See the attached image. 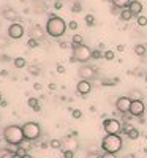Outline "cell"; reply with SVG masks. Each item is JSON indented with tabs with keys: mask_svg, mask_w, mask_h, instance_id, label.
Returning a JSON list of instances; mask_svg holds the SVG:
<instances>
[{
	"mask_svg": "<svg viewBox=\"0 0 147 158\" xmlns=\"http://www.w3.org/2000/svg\"><path fill=\"white\" fill-rule=\"evenodd\" d=\"M13 63H15L16 68H24L25 65H27V60H25L24 57H16L15 60H13Z\"/></svg>",
	"mask_w": 147,
	"mask_h": 158,
	"instance_id": "7402d4cb",
	"label": "cell"
},
{
	"mask_svg": "<svg viewBox=\"0 0 147 158\" xmlns=\"http://www.w3.org/2000/svg\"><path fill=\"white\" fill-rule=\"evenodd\" d=\"M101 158H117V155L116 153H111V152H103Z\"/></svg>",
	"mask_w": 147,
	"mask_h": 158,
	"instance_id": "8d00e7d4",
	"label": "cell"
},
{
	"mask_svg": "<svg viewBox=\"0 0 147 158\" xmlns=\"http://www.w3.org/2000/svg\"><path fill=\"white\" fill-rule=\"evenodd\" d=\"M48 146H49V144H46V142H43V144H41V146H40V147H41V149H46Z\"/></svg>",
	"mask_w": 147,
	"mask_h": 158,
	"instance_id": "7dc6e473",
	"label": "cell"
},
{
	"mask_svg": "<svg viewBox=\"0 0 147 158\" xmlns=\"http://www.w3.org/2000/svg\"><path fill=\"white\" fill-rule=\"evenodd\" d=\"M3 139L8 146H21L24 142V133L22 127L19 125H8L3 128Z\"/></svg>",
	"mask_w": 147,
	"mask_h": 158,
	"instance_id": "6da1fadb",
	"label": "cell"
},
{
	"mask_svg": "<svg viewBox=\"0 0 147 158\" xmlns=\"http://www.w3.org/2000/svg\"><path fill=\"white\" fill-rule=\"evenodd\" d=\"M133 16H135V15H133V13H131V10L127 6V8H122V10H120V15H119V18L120 19H122L124 22H128Z\"/></svg>",
	"mask_w": 147,
	"mask_h": 158,
	"instance_id": "2e32d148",
	"label": "cell"
},
{
	"mask_svg": "<svg viewBox=\"0 0 147 158\" xmlns=\"http://www.w3.org/2000/svg\"><path fill=\"white\" fill-rule=\"evenodd\" d=\"M22 133L27 141H35L41 136V127L36 122H25L22 125Z\"/></svg>",
	"mask_w": 147,
	"mask_h": 158,
	"instance_id": "5b68a950",
	"label": "cell"
},
{
	"mask_svg": "<svg viewBox=\"0 0 147 158\" xmlns=\"http://www.w3.org/2000/svg\"><path fill=\"white\" fill-rule=\"evenodd\" d=\"M124 147V141L119 135H106L101 139V149L103 152H111V153H117Z\"/></svg>",
	"mask_w": 147,
	"mask_h": 158,
	"instance_id": "3957f363",
	"label": "cell"
},
{
	"mask_svg": "<svg viewBox=\"0 0 147 158\" xmlns=\"http://www.w3.org/2000/svg\"><path fill=\"white\" fill-rule=\"evenodd\" d=\"M22 158H33V156H32V155H29V153H25V155H24Z\"/></svg>",
	"mask_w": 147,
	"mask_h": 158,
	"instance_id": "c3c4849f",
	"label": "cell"
},
{
	"mask_svg": "<svg viewBox=\"0 0 147 158\" xmlns=\"http://www.w3.org/2000/svg\"><path fill=\"white\" fill-rule=\"evenodd\" d=\"M81 43H84L82 35H73V38H71V44H81Z\"/></svg>",
	"mask_w": 147,
	"mask_h": 158,
	"instance_id": "83f0119b",
	"label": "cell"
},
{
	"mask_svg": "<svg viewBox=\"0 0 147 158\" xmlns=\"http://www.w3.org/2000/svg\"><path fill=\"white\" fill-rule=\"evenodd\" d=\"M130 104H131V98L130 97H120L116 101V109L120 114H127V112H130Z\"/></svg>",
	"mask_w": 147,
	"mask_h": 158,
	"instance_id": "30bf717a",
	"label": "cell"
},
{
	"mask_svg": "<svg viewBox=\"0 0 147 158\" xmlns=\"http://www.w3.org/2000/svg\"><path fill=\"white\" fill-rule=\"evenodd\" d=\"M78 74H79L81 79H87V81H90V79L97 77V70L93 67H90V65H84L82 63L81 67H79V70H78Z\"/></svg>",
	"mask_w": 147,
	"mask_h": 158,
	"instance_id": "ba28073f",
	"label": "cell"
},
{
	"mask_svg": "<svg viewBox=\"0 0 147 158\" xmlns=\"http://www.w3.org/2000/svg\"><path fill=\"white\" fill-rule=\"evenodd\" d=\"M84 21H86V24L89 25V27H93V25H95V16L93 15H86Z\"/></svg>",
	"mask_w": 147,
	"mask_h": 158,
	"instance_id": "484cf974",
	"label": "cell"
},
{
	"mask_svg": "<svg viewBox=\"0 0 147 158\" xmlns=\"http://www.w3.org/2000/svg\"><path fill=\"white\" fill-rule=\"evenodd\" d=\"M111 2H112V5H116V6H119L120 10H122V8H127L130 5L131 0H111Z\"/></svg>",
	"mask_w": 147,
	"mask_h": 158,
	"instance_id": "44dd1931",
	"label": "cell"
},
{
	"mask_svg": "<svg viewBox=\"0 0 147 158\" xmlns=\"http://www.w3.org/2000/svg\"><path fill=\"white\" fill-rule=\"evenodd\" d=\"M125 135H127L130 139L135 141V139H138V138H139V130H136V128H128V130L125 131Z\"/></svg>",
	"mask_w": 147,
	"mask_h": 158,
	"instance_id": "ffe728a7",
	"label": "cell"
},
{
	"mask_svg": "<svg viewBox=\"0 0 147 158\" xmlns=\"http://www.w3.org/2000/svg\"><path fill=\"white\" fill-rule=\"evenodd\" d=\"M27 104H29V106H30L35 112H38V111H40V103H38V100H36V98H29Z\"/></svg>",
	"mask_w": 147,
	"mask_h": 158,
	"instance_id": "603a6c76",
	"label": "cell"
},
{
	"mask_svg": "<svg viewBox=\"0 0 147 158\" xmlns=\"http://www.w3.org/2000/svg\"><path fill=\"white\" fill-rule=\"evenodd\" d=\"M63 158H74V150H63Z\"/></svg>",
	"mask_w": 147,
	"mask_h": 158,
	"instance_id": "836d02e7",
	"label": "cell"
},
{
	"mask_svg": "<svg viewBox=\"0 0 147 158\" xmlns=\"http://www.w3.org/2000/svg\"><path fill=\"white\" fill-rule=\"evenodd\" d=\"M128 8L131 10V13H133L135 16H139L141 13H142V3L139 2V0H131L130 5H128Z\"/></svg>",
	"mask_w": 147,
	"mask_h": 158,
	"instance_id": "4fadbf2b",
	"label": "cell"
},
{
	"mask_svg": "<svg viewBox=\"0 0 147 158\" xmlns=\"http://www.w3.org/2000/svg\"><path fill=\"white\" fill-rule=\"evenodd\" d=\"M54 8H56V10H60V8H62V2H60V0H56Z\"/></svg>",
	"mask_w": 147,
	"mask_h": 158,
	"instance_id": "7bdbcfd3",
	"label": "cell"
},
{
	"mask_svg": "<svg viewBox=\"0 0 147 158\" xmlns=\"http://www.w3.org/2000/svg\"><path fill=\"white\" fill-rule=\"evenodd\" d=\"M111 13H112V15H120V8L116 6V5H112L111 6Z\"/></svg>",
	"mask_w": 147,
	"mask_h": 158,
	"instance_id": "f35d334b",
	"label": "cell"
},
{
	"mask_svg": "<svg viewBox=\"0 0 147 158\" xmlns=\"http://www.w3.org/2000/svg\"><path fill=\"white\" fill-rule=\"evenodd\" d=\"M86 158H101V155H98L97 152H89Z\"/></svg>",
	"mask_w": 147,
	"mask_h": 158,
	"instance_id": "74e56055",
	"label": "cell"
},
{
	"mask_svg": "<svg viewBox=\"0 0 147 158\" xmlns=\"http://www.w3.org/2000/svg\"><path fill=\"white\" fill-rule=\"evenodd\" d=\"M25 153H27V149H25V147H22V146H16V150H15V155H16V158H22Z\"/></svg>",
	"mask_w": 147,
	"mask_h": 158,
	"instance_id": "cb8c5ba5",
	"label": "cell"
},
{
	"mask_svg": "<svg viewBox=\"0 0 147 158\" xmlns=\"http://www.w3.org/2000/svg\"><path fill=\"white\" fill-rule=\"evenodd\" d=\"M0 76H8V71L6 70H2V71H0Z\"/></svg>",
	"mask_w": 147,
	"mask_h": 158,
	"instance_id": "bcb514c9",
	"label": "cell"
},
{
	"mask_svg": "<svg viewBox=\"0 0 147 158\" xmlns=\"http://www.w3.org/2000/svg\"><path fill=\"white\" fill-rule=\"evenodd\" d=\"M82 10V5H81V2H74L73 5H71V11L73 13H79Z\"/></svg>",
	"mask_w": 147,
	"mask_h": 158,
	"instance_id": "4dcf8cb0",
	"label": "cell"
},
{
	"mask_svg": "<svg viewBox=\"0 0 147 158\" xmlns=\"http://www.w3.org/2000/svg\"><path fill=\"white\" fill-rule=\"evenodd\" d=\"M71 115H73V118H81V117H82V112L79 111V109H73Z\"/></svg>",
	"mask_w": 147,
	"mask_h": 158,
	"instance_id": "e575fe53",
	"label": "cell"
},
{
	"mask_svg": "<svg viewBox=\"0 0 147 158\" xmlns=\"http://www.w3.org/2000/svg\"><path fill=\"white\" fill-rule=\"evenodd\" d=\"M2 100H3V98H2V94H0V101H2Z\"/></svg>",
	"mask_w": 147,
	"mask_h": 158,
	"instance_id": "681fc988",
	"label": "cell"
},
{
	"mask_svg": "<svg viewBox=\"0 0 147 158\" xmlns=\"http://www.w3.org/2000/svg\"><path fill=\"white\" fill-rule=\"evenodd\" d=\"M73 46V52H71V57H70V62L74 63V62H81V63H86L87 60L92 59V49L81 43V44H71Z\"/></svg>",
	"mask_w": 147,
	"mask_h": 158,
	"instance_id": "277c9868",
	"label": "cell"
},
{
	"mask_svg": "<svg viewBox=\"0 0 147 158\" xmlns=\"http://www.w3.org/2000/svg\"><path fill=\"white\" fill-rule=\"evenodd\" d=\"M66 27H68V25H66V22L62 18L52 15L46 22V33L52 38H60L66 32Z\"/></svg>",
	"mask_w": 147,
	"mask_h": 158,
	"instance_id": "7a4b0ae2",
	"label": "cell"
},
{
	"mask_svg": "<svg viewBox=\"0 0 147 158\" xmlns=\"http://www.w3.org/2000/svg\"><path fill=\"white\" fill-rule=\"evenodd\" d=\"M144 111H145V104H144L142 100H131L130 114L133 117H142L144 115Z\"/></svg>",
	"mask_w": 147,
	"mask_h": 158,
	"instance_id": "52a82bcc",
	"label": "cell"
},
{
	"mask_svg": "<svg viewBox=\"0 0 147 158\" xmlns=\"http://www.w3.org/2000/svg\"><path fill=\"white\" fill-rule=\"evenodd\" d=\"M133 51H135V54H136V56H139V57H142V56H145V54H147V48H145L144 44H141V43H139V44H136Z\"/></svg>",
	"mask_w": 147,
	"mask_h": 158,
	"instance_id": "d6986e66",
	"label": "cell"
},
{
	"mask_svg": "<svg viewBox=\"0 0 147 158\" xmlns=\"http://www.w3.org/2000/svg\"><path fill=\"white\" fill-rule=\"evenodd\" d=\"M8 36L11 40H21L24 36V27L19 22H13L8 27Z\"/></svg>",
	"mask_w": 147,
	"mask_h": 158,
	"instance_id": "9c48e42d",
	"label": "cell"
},
{
	"mask_svg": "<svg viewBox=\"0 0 147 158\" xmlns=\"http://www.w3.org/2000/svg\"><path fill=\"white\" fill-rule=\"evenodd\" d=\"M6 44H8V40L3 38V36H0V48H5Z\"/></svg>",
	"mask_w": 147,
	"mask_h": 158,
	"instance_id": "ab89813d",
	"label": "cell"
},
{
	"mask_svg": "<svg viewBox=\"0 0 147 158\" xmlns=\"http://www.w3.org/2000/svg\"><path fill=\"white\" fill-rule=\"evenodd\" d=\"M29 73L33 74V76H38L40 74V67H30L29 68Z\"/></svg>",
	"mask_w": 147,
	"mask_h": 158,
	"instance_id": "d6a6232c",
	"label": "cell"
},
{
	"mask_svg": "<svg viewBox=\"0 0 147 158\" xmlns=\"http://www.w3.org/2000/svg\"><path fill=\"white\" fill-rule=\"evenodd\" d=\"M101 57H103L101 49H93V51H92V59H93V60H98V59H101Z\"/></svg>",
	"mask_w": 147,
	"mask_h": 158,
	"instance_id": "f1b7e54d",
	"label": "cell"
},
{
	"mask_svg": "<svg viewBox=\"0 0 147 158\" xmlns=\"http://www.w3.org/2000/svg\"><path fill=\"white\" fill-rule=\"evenodd\" d=\"M79 142L74 136H65L62 139V150H76Z\"/></svg>",
	"mask_w": 147,
	"mask_h": 158,
	"instance_id": "8fae6325",
	"label": "cell"
},
{
	"mask_svg": "<svg viewBox=\"0 0 147 158\" xmlns=\"http://www.w3.org/2000/svg\"><path fill=\"white\" fill-rule=\"evenodd\" d=\"M103 130L106 135H120L122 131V123L117 118H104L103 120Z\"/></svg>",
	"mask_w": 147,
	"mask_h": 158,
	"instance_id": "8992f818",
	"label": "cell"
},
{
	"mask_svg": "<svg viewBox=\"0 0 147 158\" xmlns=\"http://www.w3.org/2000/svg\"><path fill=\"white\" fill-rule=\"evenodd\" d=\"M49 147L51 149H62V141L60 139H51Z\"/></svg>",
	"mask_w": 147,
	"mask_h": 158,
	"instance_id": "d4e9b609",
	"label": "cell"
},
{
	"mask_svg": "<svg viewBox=\"0 0 147 158\" xmlns=\"http://www.w3.org/2000/svg\"><path fill=\"white\" fill-rule=\"evenodd\" d=\"M3 18L8 19V21H11V22H15V21H18V13L13 10V8H5L3 10Z\"/></svg>",
	"mask_w": 147,
	"mask_h": 158,
	"instance_id": "9a60e30c",
	"label": "cell"
},
{
	"mask_svg": "<svg viewBox=\"0 0 147 158\" xmlns=\"http://www.w3.org/2000/svg\"><path fill=\"white\" fill-rule=\"evenodd\" d=\"M66 46H68V43H65V41L60 43V48H62V49H66Z\"/></svg>",
	"mask_w": 147,
	"mask_h": 158,
	"instance_id": "f6af8a7d",
	"label": "cell"
},
{
	"mask_svg": "<svg viewBox=\"0 0 147 158\" xmlns=\"http://www.w3.org/2000/svg\"><path fill=\"white\" fill-rule=\"evenodd\" d=\"M0 158H16L15 152H13L11 149H0Z\"/></svg>",
	"mask_w": 147,
	"mask_h": 158,
	"instance_id": "ac0fdd59",
	"label": "cell"
},
{
	"mask_svg": "<svg viewBox=\"0 0 147 158\" xmlns=\"http://www.w3.org/2000/svg\"><path fill=\"white\" fill-rule=\"evenodd\" d=\"M128 97H130L131 100H142V98H144L142 92H141V90H138V89H133V90H130Z\"/></svg>",
	"mask_w": 147,
	"mask_h": 158,
	"instance_id": "e0dca14e",
	"label": "cell"
},
{
	"mask_svg": "<svg viewBox=\"0 0 147 158\" xmlns=\"http://www.w3.org/2000/svg\"><path fill=\"white\" fill-rule=\"evenodd\" d=\"M124 49H125L124 44H119V46H117V51H119V52H124Z\"/></svg>",
	"mask_w": 147,
	"mask_h": 158,
	"instance_id": "ee69618b",
	"label": "cell"
},
{
	"mask_svg": "<svg viewBox=\"0 0 147 158\" xmlns=\"http://www.w3.org/2000/svg\"><path fill=\"white\" fill-rule=\"evenodd\" d=\"M44 36V30L43 27H40V25H33V27L30 29V38H35V40H41Z\"/></svg>",
	"mask_w": 147,
	"mask_h": 158,
	"instance_id": "5bb4252c",
	"label": "cell"
},
{
	"mask_svg": "<svg viewBox=\"0 0 147 158\" xmlns=\"http://www.w3.org/2000/svg\"><path fill=\"white\" fill-rule=\"evenodd\" d=\"M136 22H138L139 27H145V25H147V18H145V16H142V15H139V16H138V19H136Z\"/></svg>",
	"mask_w": 147,
	"mask_h": 158,
	"instance_id": "f546056e",
	"label": "cell"
},
{
	"mask_svg": "<svg viewBox=\"0 0 147 158\" xmlns=\"http://www.w3.org/2000/svg\"><path fill=\"white\" fill-rule=\"evenodd\" d=\"M54 2H56V0H54ZM60 2H63V0H60Z\"/></svg>",
	"mask_w": 147,
	"mask_h": 158,
	"instance_id": "f907efd6",
	"label": "cell"
},
{
	"mask_svg": "<svg viewBox=\"0 0 147 158\" xmlns=\"http://www.w3.org/2000/svg\"><path fill=\"white\" fill-rule=\"evenodd\" d=\"M76 90H78L79 95H89L90 90H92L90 81H87V79H81V81L78 82V85H76Z\"/></svg>",
	"mask_w": 147,
	"mask_h": 158,
	"instance_id": "7c38bea8",
	"label": "cell"
},
{
	"mask_svg": "<svg viewBox=\"0 0 147 158\" xmlns=\"http://www.w3.org/2000/svg\"><path fill=\"white\" fill-rule=\"evenodd\" d=\"M27 46H29V48H36V46H38V40H35V38H29Z\"/></svg>",
	"mask_w": 147,
	"mask_h": 158,
	"instance_id": "1f68e13d",
	"label": "cell"
},
{
	"mask_svg": "<svg viewBox=\"0 0 147 158\" xmlns=\"http://www.w3.org/2000/svg\"><path fill=\"white\" fill-rule=\"evenodd\" d=\"M8 60H10V56H5V54L0 56V62H8Z\"/></svg>",
	"mask_w": 147,
	"mask_h": 158,
	"instance_id": "60d3db41",
	"label": "cell"
},
{
	"mask_svg": "<svg viewBox=\"0 0 147 158\" xmlns=\"http://www.w3.org/2000/svg\"><path fill=\"white\" fill-rule=\"evenodd\" d=\"M68 29L70 30H78V22L76 21H70L68 22Z\"/></svg>",
	"mask_w": 147,
	"mask_h": 158,
	"instance_id": "d590c367",
	"label": "cell"
},
{
	"mask_svg": "<svg viewBox=\"0 0 147 158\" xmlns=\"http://www.w3.org/2000/svg\"><path fill=\"white\" fill-rule=\"evenodd\" d=\"M57 73H65V67H63V65H57Z\"/></svg>",
	"mask_w": 147,
	"mask_h": 158,
	"instance_id": "b9f144b4",
	"label": "cell"
},
{
	"mask_svg": "<svg viewBox=\"0 0 147 158\" xmlns=\"http://www.w3.org/2000/svg\"><path fill=\"white\" fill-rule=\"evenodd\" d=\"M114 57H116V54H114V51H111V49L103 52V59L104 60H114Z\"/></svg>",
	"mask_w": 147,
	"mask_h": 158,
	"instance_id": "4316f807",
	"label": "cell"
}]
</instances>
